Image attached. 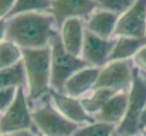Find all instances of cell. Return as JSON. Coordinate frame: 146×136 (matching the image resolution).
I'll use <instances>...</instances> for the list:
<instances>
[{"mask_svg": "<svg viewBox=\"0 0 146 136\" xmlns=\"http://www.w3.org/2000/svg\"><path fill=\"white\" fill-rule=\"evenodd\" d=\"M54 17L49 12H36L1 18L0 37L9 40L22 49H38L50 45L58 31Z\"/></svg>", "mask_w": 146, "mask_h": 136, "instance_id": "cell-1", "label": "cell"}, {"mask_svg": "<svg viewBox=\"0 0 146 136\" xmlns=\"http://www.w3.org/2000/svg\"><path fill=\"white\" fill-rule=\"evenodd\" d=\"M27 78V100H43L51 90V48L22 49Z\"/></svg>", "mask_w": 146, "mask_h": 136, "instance_id": "cell-2", "label": "cell"}, {"mask_svg": "<svg viewBox=\"0 0 146 136\" xmlns=\"http://www.w3.org/2000/svg\"><path fill=\"white\" fill-rule=\"evenodd\" d=\"M51 48V89L64 93V85L73 75L88 66L81 57L74 56L65 51L59 30L50 42Z\"/></svg>", "mask_w": 146, "mask_h": 136, "instance_id": "cell-3", "label": "cell"}, {"mask_svg": "<svg viewBox=\"0 0 146 136\" xmlns=\"http://www.w3.org/2000/svg\"><path fill=\"white\" fill-rule=\"evenodd\" d=\"M146 105V74L133 68V82L129 89L127 111L123 120L116 127V133L121 136H138L140 115Z\"/></svg>", "mask_w": 146, "mask_h": 136, "instance_id": "cell-4", "label": "cell"}, {"mask_svg": "<svg viewBox=\"0 0 146 136\" xmlns=\"http://www.w3.org/2000/svg\"><path fill=\"white\" fill-rule=\"evenodd\" d=\"M31 113L33 122L41 136H73L81 126L60 113L54 106L49 94Z\"/></svg>", "mask_w": 146, "mask_h": 136, "instance_id": "cell-5", "label": "cell"}, {"mask_svg": "<svg viewBox=\"0 0 146 136\" xmlns=\"http://www.w3.org/2000/svg\"><path fill=\"white\" fill-rule=\"evenodd\" d=\"M31 113L32 112H30L28 106L26 87H19L14 102L6 111L1 113V119H0L1 135L16 134L25 131L32 132L36 125L33 122Z\"/></svg>", "mask_w": 146, "mask_h": 136, "instance_id": "cell-6", "label": "cell"}, {"mask_svg": "<svg viewBox=\"0 0 146 136\" xmlns=\"http://www.w3.org/2000/svg\"><path fill=\"white\" fill-rule=\"evenodd\" d=\"M132 59L109 62L101 68L94 88H107L115 92L129 91L133 77Z\"/></svg>", "mask_w": 146, "mask_h": 136, "instance_id": "cell-7", "label": "cell"}, {"mask_svg": "<svg viewBox=\"0 0 146 136\" xmlns=\"http://www.w3.org/2000/svg\"><path fill=\"white\" fill-rule=\"evenodd\" d=\"M146 36V0H136L118 18L113 38Z\"/></svg>", "mask_w": 146, "mask_h": 136, "instance_id": "cell-8", "label": "cell"}, {"mask_svg": "<svg viewBox=\"0 0 146 136\" xmlns=\"http://www.w3.org/2000/svg\"><path fill=\"white\" fill-rule=\"evenodd\" d=\"M97 8L96 0H54L48 12L54 17L59 29L69 18H80L85 22Z\"/></svg>", "mask_w": 146, "mask_h": 136, "instance_id": "cell-9", "label": "cell"}, {"mask_svg": "<svg viewBox=\"0 0 146 136\" xmlns=\"http://www.w3.org/2000/svg\"><path fill=\"white\" fill-rule=\"evenodd\" d=\"M116 43V38L104 39L85 29L81 58L88 66L103 68L108 60Z\"/></svg>", "mask_w": 146, "mask_h": 136, "instance_id": "cell-10", "label": "cell"}, {"mask_svg": "<svg viewBox=\"0 0 146 136\" xmlns=\"http://www.w3.org/2000/svg\"><path fill=\"white\" fill-rule=\"evenodd\" d=\"M49 95L54 106L71 122L78 125H84L96 121L93 115H90L85 111L81 100L78 98L71 97L64 93H58L53 89L50 90Z\"/></svg>", "mask_w": 146, "mask_h": 136, "instance_id": "cell-11", "label": "cell"}, {"mask_svg": "<svg viewBox=\"0 0 146 136\" xmlns=\"http://www.w3.org/2000/svg\"><path fill=\"white\" fill-rule=\"evenodd\" d=\"M85 32V24L83 19L69 18L59 28L60 36L65 51L74 56L81 57Z\"/></svg>", "mask_w": 146, "mask_h": 136, "instance_id": "cell-12", "label": "cell"}, {"mask_svg": "<svg viewBox=\"0 0 146 136\" xmlns=\"http://www.w3.org/2000/svg\"><path fill=\"white\" fill-rule=\"evenodd\" d=\"M101 68L87 66L75 73L64 85V94L79 98L94 89Z\"/></svg>", "mask_w": 146, "mask_h": 136, "instance_id": "cell-13", "label": "cell"}, {"mask_svg": "<svg viewBox=\"0 0 146 136\" xmlns=\"http://www.w3.org/2000/svg\"><path fill=\"white\" fill-rule=\"evenodd\" d=\"M129 91L117 92L111 97L99 112L94 115L97 122L118 126L127 111Z\"/></svg>", "mask_w": 146, "mask_h": 136, "instance_id": "cell-14", "label": "cell"}, {"mask_svg": "<svg viewBox=\"0 0 146 136\" xmlns=\"http://www.w3.org/2000/svg\"><path fill=\"white\" fill-rule=\"evenodd\" d=\"M119 17L114 13L97 8L84 22L85 29L101 38L112 39Z\"/></svg>", "mask_w": 146, "mask_h": 136, "instance_id": "cell-15", "label": "cell"}, {"mask_svg": "<svg viewBox=\"0 0 146 136\" xmlns=\"http://www.w3.org/2000/svg\"><path fill=\"white\" fill-rule=\"evenodd\" d=\"M146 44V36L143 38L118 37L108 63L132 59L139 50Z\"/></svg>", "mask_w": 146, "mask_h": 136, "instance_id": "cell-16", "label": "cell"}, {"mask_svg": "<svg viewBox=\"0 0 146 136\" xmlns=\"http://www.w3.org/2000/svg\"><path fill=\"white\" fill-rule=\"evenodd\" d=\"M0 88L26 87L27 78L23 59L9 67L0 69Z\"/></svg>", "mask_w": 146, "mask_h": 136, "instance_id": "cell-17", "label": "cell"}, {"mask_svg": "<svg viewBox=\"0 0 146 136\" xmlns=\"http://www.w3.org/2000/svg\"><path fill=\"white\" fill-rule=\"evenodd\" d=\"M116 93L117 92L115 91L107 88H94L89 95H86L80 100L85 111L90 115L94 116L102 109L105 103Z\"/></svg>", "mask_w": 146, "mask_h": 136, "instance_id": "cell-18", "label": "cell"}, {"mask_svg": "<svg viewBox=\"0 0 146 136\" xmlns=\"http://www.w3.org/2000/svg\"><path fill=\"white\" fill-rule=\"evenodd\" d=\"M51 5V0H17L11 11L5 18H9L21 14L48 12Z\"/></svg>", "mask_w": 146, "mask_h": 136, "instance_id": "cell-19", "label": "cell"}, {"mask_svg": "<svg viewBox=\"0 0 146 136\" xmlns=\"http://www.w3.org/2000/svg\"><path fill=\"white\" fill-rule=\"evenodd\" d=\"M23 59L22 48L9 40H1L0 44V69L17 64Z\"/></svg>", "mask_w": 146, "mask_h": 136, "instance_id": "cell-20", "label": "cell"}, {"mask_svg": "<svg viewBox=\"0 0 146 136\" xmlns=\"http://www.w3.org/2000/svg\"><path fill=\"white\" fill-rule=\"evenodd\" d=\"M116 131V126L102 122L81 125L73 136H113Z\"/></svg>", "mask_w": 146, "mask_h": 136, "instance_id": "cell-21", "label": "cell"}, {"mask_svg": "<svg viewBox=\"0 0 146 136\" xmlns=\"http://www.w3.org/2000/svg\"><path fill=\"white\" fill-rule=\"evenodd\" d=\"M98 8L121 16L133 6L136 0H96Z\"/></svg>", "mask_w": 146, "mask_h": 136, "instance_id": "cell-22", "label": "cell"}, {"mask_svg": "<svg viewBox=\"0 0 146 136\" xmlns=\"http://www.w3.org/2000/svg\"><path fill=\"white\" fill-rule=\"evenodd\" d=\"M17 87H7L0 89V111L3 113L14 102L17 94Z\"/></svg>", "mask_w": 146, "mask_h": 136, "instance_id": "cell-23", "label": "cell"}, {"mask_svg": "<svg viewBox=\"0 0 146 136\" xmlns=\"http://www.w3.org/2000/svg\"><path fill=\"white\" fill-rule=\"evenodd\" d=\"M132 60L135 67L146 74V44L139 50Z\"/></svg>", "mask_w": 146, "mask_h": 136, "instance_id": "cell-24", "label": "cell"}, {"mask_svg": "<svg viewBox=\"0 0 146 136\" xmlns=\"http://www.w3.org/2000/svg\"><path fill=\"white\" fill-rule=\"evenodd\" d=\"M17 0H0V17L5 18L16 4Z\"/></svg>", "mask_w": 146, "mask_h": 136, "instance_id": "cell-25", "label": "cell"}, {"mask_svg": "<svg viewBox=\"0 0 146 136\" xmlns=\"http://www.w3.org/2000/svg\"><path fill=\"white\" fill-rule=\"evenodd\" d=\"M138 128H139V132L140 133H142L143 131L146 129V105L144 109L143 110L142 113L140 115V119H139V123H138Z\"/></svg>", "mask_w": 146, "mask_h": 136, "instance_id": "cell-26", "label": "cell"}, {"mask_svg": "<svg viewBox=\"0 0 146 136\" xmlns=\"http://www.w3.org/2000/svg\"><path fill=\"white\" fill-rule=\"evenodd\" d=\"M16 136H36V135H35L32 132H29V131H25V132L16 133Z\"/></svg>", "mask_w": 146, "mask_h": 136, "instance_id": "cell-27", "label": "cell"}, {"mask_svg": "<svg viewBox=\"0 0 146 136\" xmlns=\"http://www.w3.org/2000/svg\"><path fill=\"white\" fill-rule=\"evenodd\" d=\"M1 136H16V134H3Z\"/></svg>", "mask_w": 146, "mask_h": 136, "instance_id": "cell-28", "label": "cell"}, {"mask_svg": "<svg viewBox=\"0 0 146 136\" xmlns=\"http://www.w3.org/2000/svg\"><path fill=\"white\" fill-rule=\"evenodd\" d=\"M142 134H143V136H146V129L142 133Z\"/></svg>", "mask_w": 146, "mask_h": 136, "instance_id": "cell-29", "label": "cell"}, {"mask_svg": "<svg viewBox=\"0 0 146 136\" xmlns=\"http://www.w3.org/2000/svg\"><path fill=\"white\" fill-rule=\"evenodd\" d=\"M113 136H121V135H119V134H118V133H116V131H115V133H114L113 134Z\"/></svg>", "mask_w": 146, "mask_h": 136, "instance_id": "cell-30", "label": "cell"}, {"mask_svg": "<svg viewBox=\"0 0 146 136\" xmlns=\"http://www.w3.org/2000/svg\"><path fill=\"white\" fill-rule=\"evenodd\" d=\"M51 1H54V0H51Z\"/></svg>", "mask_w": 146, "mask_h": 136, "instance_id": "cell-31", "label": "cell"}, {"mask_svg": "<svg viewBox=\"0 0 146 136\" xmlns=\"http://www.w3.org/2000/svg\"><path fill=\"white\" fill-rule=\"evenodd\" d=\"M138 136H139V135H138Z\"/></svg>", "mask_w": 146, "mask_h": 136, "instance_id": "cell-32", "label": "cell"}]
</instances>
